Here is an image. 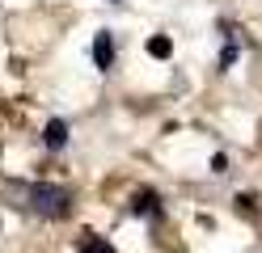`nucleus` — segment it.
I'll return each mask as SVG.
<instances>
[{"instance_id":"obj_5","label":"nucleus","mask_w":262,"mask_h":253,"mask_svg":"<svg viewBox=\"0 0 262 253\" xmlns=\"http://www.w3.org/2000/svg\"><path fill=\"white\" fill-rule=\"evenodd\" d=\"M80 253H114V249H110V245L102 241V236H89V241L80 245Z\"/></svg>"},{"instance_id":"obj_1","label":"nucleus","mask_w":262,"mask_h":253,"mask_svg":"<svg viewBox=\"0 0 262 253\" xmlns=\"http://www.w3.org/2000/svg\"><path fill=\"white\" fill-rule=\"evenodd\" d=\"M26 207L38 211V215H47V219H59V215H68V207H72V190H68V186L38 181V186H30V190H26Z\"/></svg>"},{"instance_id":"obj_2","label":"nucleus","mask_w":262,"mask_h":253,"mask_svg":"<svg viewBox=\"0 0 262 253\" xmlns=\"http://www.w3.org/2000/svg\"><path fill=\"white\" fill-rule=\"evenodd\" d=\"M93 63L102 67V72L114 67V34H110V30H102V34L93 38Z\"/></svg>"},{"instance_id":"obj_4","label":"nucleus","mask_w":262,"mask_h":253,"mask_svg":"<svg viewBox=\"0 0 262 253\" xmlns=\"http://www.w3.org/2000/svg\"><path fill=\"white\" fill-rule=\"evenodd\" d=\"M131 211H136V215H157V194H152V190H136Z\"/></svg>"},{"instance_id":"obj_3","label":"nucleus","mask_w":262,"mask_h":253,"mask_svg":"<svg viewBox=\"0 0 262 253\" xmlns=\"http://www.w3.org/2000/svg\"><path fill=\"white\" fill-rule=\"evenodd\" d=\"M63 144H68V123H63V118H51V123H47V148L59 152Z\"/></svg>"}]
</instances>
